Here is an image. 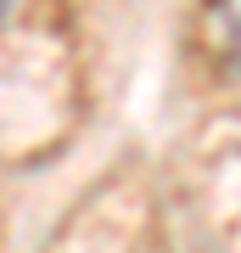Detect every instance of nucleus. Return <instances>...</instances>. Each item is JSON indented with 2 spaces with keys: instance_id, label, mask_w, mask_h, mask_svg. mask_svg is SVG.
Here are the masks:
<instances>
[{
  "instance_id": "nucleus-1",
  "label": "nucleus",
  "mask_w": 241,
  "mask_h": 253,
  "mask_svg": "<svg viewBox=\"0 0 241 253\" xmlns=\"http://www.w3.org/2000/svg\"><path fill=\"white\" fill-rule=\"evenodd\" d=\"M213 17H219V34H224V45H230V56L241 62V0H219Z\"/></svg>"
}]
</instances>
